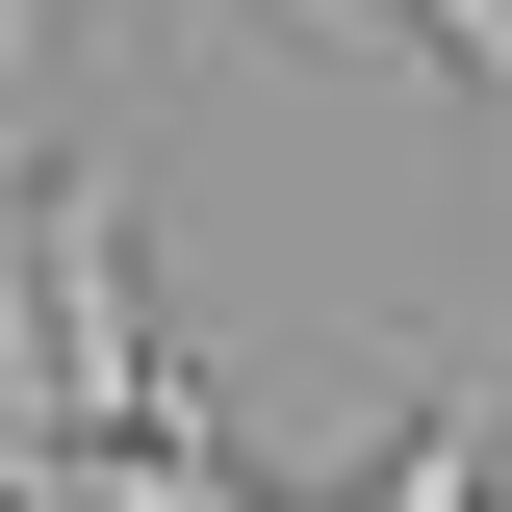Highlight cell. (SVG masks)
<instances>
[{
    "mask_svg": "<svg viewBox=\"0 0 512 512\" xmlns=\"http://www.w3.org/2000/svg\"><path fill=\"white\" fill-rule=\"evenodd\" d=\"M487 461H512V384H436L384 436V487H308V512H487Z\"/></svg>",
    "mask_w": 512,
    "mask_h": 512,
    "instance_id": "cell-1",
    "label": "cell"
},
{
    "mask_svg": "<svg viewBox=\"0 0 512 512\" xmlns=\"http://www.w3.org/2000/svg\"><path fill=\"white\" fill-rule=\"evenodd\" d=\"M359 26H384V52H436V77H461V103H487V128H512V0H359Z\"/></svg>",
    "mask_w": 512,
    "mask_h": 512,
    "instance_id": "cell-2",
    "label": "cell"
}]
</instances>
